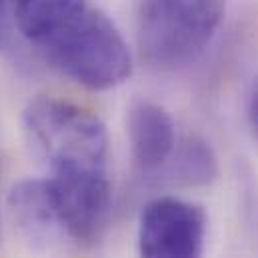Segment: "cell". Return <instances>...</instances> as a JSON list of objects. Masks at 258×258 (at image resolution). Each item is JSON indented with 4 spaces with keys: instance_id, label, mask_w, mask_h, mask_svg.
Returning <instances> with one entry per match:
<instances>
[{
    "instance_id": "2",
    "label": "cell",
    "mask_w": 258,
    "mask_h": 258,
    "mask_svg": "<svg viewBox=\"0 0 258 258\" xmlns=\"http://www.w3.org/2000/svg\"><path fill=\"white\" fill-rule=\"evenodd\" d=\"M22 126L32 152L50 174L108 170V134L86 108L40 96L26 106Z\"/></svg>"
},
{
    "instance_id": "5",
    "label": "cell",
    "mask_w": 258,
    "mask_h": 258,
    "mask_svg": "<svg viewBox=\"0 0 258 258\" xmlns=\"http://www.w3.org/2000/svg\"><path fill=\"white\" fill-rule=\"evenodd\" d=\"M46 182L60 230L78 244L98 242L112 212L108 170L50 174Z\"/></svg>"
},
{
    "instance_id": "1",
    "label": "cell",
    "mask_w": 258,
    "mask_h": 258,
    "mask_svg": "<svg viewBox=\"0 0 258 258\" xmlns=\"http://www.w3.org/2000/svg\"><path fill=\"white\" fill-rule=\"evenodd\" d=\"M14 18L26 42L84 88H114L132 72L126 40L92 0H14Z\"/></svg>"
},
{
    "instance_id": "6",
    "label": "cell",
    "mask_w": 258,
    "mask_h": 258,
    "mask_svg": "<svg viewBox=\"0 0 258 258\" xmlns=\"http://www.w3.org/2000/svg\"><path fill=\"white\" fill-rule=\"evenodd\" d=\"M128 140L132 158L142 172H156L170 160L176 148L174 122L166 108L140 100L130 108Z\"/></svg>"
},
{
    "instance_id": "4",
    "label": "cell",
    "mask_w": 258,
    "mask_h": 258,
    "mask_svg": "<svg viewBox=\"0 0 258 258\" xmlns=\"http://www.w3.org/2000/svg\"><path fill=\"white\" fill-rule=\"evenodd\" d=\"M206 212L200 204L176 196L150 200L138 220L140 258H202Z\"/></svg>"
},
{
    "instance_id": "8",
    "label": "cell",
    "mask_w": 258,
    "mask_h": 258,
    "mask_svg": "<svg viewBox=\"0 0 258 258\" xmlns=\"http://www.w3.org/2000/svg\"><path fill=\"white\" fill-rule=\"evenodd\" d=\"M166 164L170 180L182 186H206L218 174V160L212 146L198 136L176 144Z\"/></svg>"
},
{
    "instance_id": "10",
    "label": "cell",
    "mask_w": 258,
    "mask_h": 258,
    "mask_svg": "<svg viewBox=\"0 0 258 258\" xmlns=\"http://www.w3.org/2000/svg\"><path fill=\"white\" fill-rule=\"evenodd\" d=\"M6 2H8V0H0V10H2L4 6H6Z\"/></svg>"
},
{
    "instance_id": "3",
    "label": "cell",
    "mask_w": 258,
    "mask_h": 258,
    "mask_svg": "<svg viewBox=\"0 0 258 258\" xmlns=\"http://www.w3.org/2000/svg\"><path fill=\"white\" fill-rule=\"evenodd\" d=\"M226 0H140L136 40L140 56L156 70L192 64L222 24Z\"/></svg>"
},
{
    "instance_id": "7",
    "label": "cell",
    "mask_w": 258,
    "mask_h": 258,
    "mask_svg": "<svg viewBox=\"0 0 258 258\" xmlns=\"http://www.w3.org/2000/svg\"><path fill=\"white\" fill-rule=\"evenodd\" d=\"M8 204L16 226L28 240L44 242L56 228H60L46 178L16 184L10 192Z\"/></svg>"
},
{
    "instance_id": "9",
    "label": "cell",
    "mask_w": 258,
    "mask_h": 258,
    "mask_svg": "<svg viewBox=\"0 0 258 258\" xmlns=\"http://www.w3.org/2000/svg\"><path fill=\"white\" fill-rule=\"evenodd\" d=\"M248 122H250V128L254 132V136L258 138V84L254 86L250 100H248Z\"/></svg>"
}]
</instances>
